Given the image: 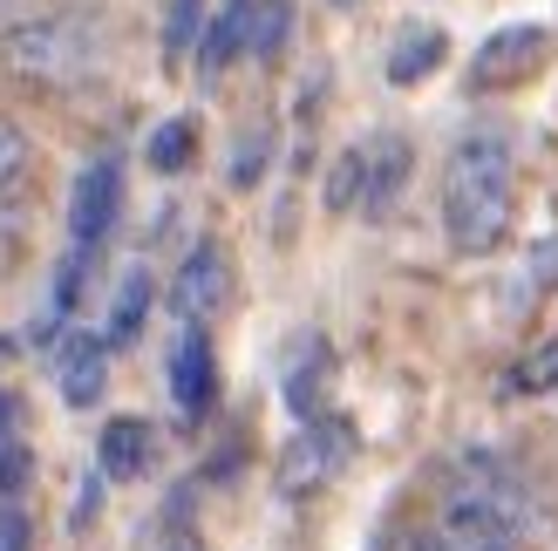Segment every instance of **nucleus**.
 Wrapping results in <instances>:
<instances>
[{"instance_id":"1","label":"nucleus","mask_w":558,"mask_h":551,"mask_svg":"<svg viewBox=\"0 0 558 551\" xmlns=\"http://www.w3.org/2000/svg\"><path fill=\"white\" fill-rule=\"evenodd\" d=\"M532 531H538L532 483L490 450L457 463V477L436 498V525H429V538L442 551H524Z\"/></svg>"},{"instance_id":"2","label":"nucleus","mask_w":558,"mask_h":551,"mask_svg":"<svg viewBox=\"0 0 558 551\" xmlns=\"http://www.w3.org/2000/svg\"><path fill=\"white\" fill-rule=\"evenodd\" d=\"M518 225V157L505 136H463L442 163V232L463 259H484Z\"/></svg>"},{"instance_id":"3","label":"nucleus","mask_w":558,"mask_h":551,"mask_svg":"<svg viewBox=\"0 0 558 551\" xmlns=\"http://www.w3.org/2000/svg\"><path fill=\"white\" fill-rule=\"evenodd\" d=\"M0 62H8L21 82H48V89H62V82H75V75H89V62H96V35H89V21H75V14H62V21H21V27H8L0 35Z\"/></svg>"},{"instance_id":"4","label":"nucleus","mask_w":558,"mask_h":551,"mask_svg":"<svg viewBox=\"0 0 558 551\" xmlns=\"http://www.w3.org/2000/svg\"><path fill=\"white\" fill-rule=\"evenodd\" d=\"M545 62H551V27L545 21H511L477 48L470 82H477V89H511V82H532Z\"/></svg>"},{"instance_id":"5","label":"nucleus","mask_w":558,"mask_h":551,"mask_svg":"<svg viewBox=\"0 0 558 551\" xmlns=\"http://www.w3.org/2000/svg\"><path fill=\"white\" fill-rule=\"evenodd\" d=\"M232 299V253L218 238H205V245H191V259L178 266V280H171V314L184 320V327H205L218 307Z\"/></svg>"},{"instance_id":"6","label":"nucleus","mask_w":558,"mask_h":551,"mask_svg":"<svg viewBox=\"0 0 558 551\" xmlns=\"http://www.w3.org/2000/svg\"><path fill=\"white\" fill-rule=\"evenodd\" d=\"M348 456H354V429L341 416H320V423H306L287 443V456H279V483H287V490H314L327 477H341Z\"/></svg>"},{"instance_id":"7","label":"nucleus","mask_w":558,"mask_h":551,"mask_svg":"<svg viewBox=\"0 0 558 551\" xmlns=\"http://www.w3.org/2000/svg\"><path fill=\"white\" fill-rule=\"evenodd\" d=\"M117 205H123V171H117V157H96L89 171L75 177V191H69V232H75L82 253H96V245L109 238Z\"/></svg>"},{"instance_id":"8","label":"nucleus","mask_w":558,"mask_h":551,"mask_svg":"<svg viewBox=\"0 0 558 551\" xmlns=\"http://www.w3.org/2000/svg\"><path fill=\"white\" fill-rule=\"evenodd\" d=\"M361 150V211L368 218H388L402 205V184H409V171H415V150H409V136H396V130H381V136H368V144H354Z\"/></svg>"},{"instance_id":"9","label":"nucleus","mask_w":558,"mask_h":551,"mask_svg":"<svg viewBox=\"0 0 558 551\" xmlns=\"http://www.w3.org/2000/svg\"><path fill=\"white\" fill-rule=\"evenodd\" d=\"M48 368H54V389H62L69 408H96L102 389H109V347L102 334H62L48 354Z\"/></svg>"},{"instance_id":"10","label":"nucleus","mask_w":558,"mask_h":551,"mask_svg":"<svg viewBox=\"0 0 558 551\" xmlns=\"http://www.w3.org/2000/svg\"><path fill=\"white\" fill-rule=\"evenodd\" d=\"M171 395H178V408L191 423L205 416V408L218 402V354H211V334L205 327H184V341H178V354H171Z\"/></svg>"},{"instance_id":"11","label":"nucleus","mask_w":558,"mask_h":551,"mask_svg":"<svg viewBox=\"0 0 558 551\" xmlns=\"http://www.w3.org/2000/svg\"><path fill=\"white\" fill-rule=\"evenodd\" d=\"M102 477H117V483H136V477H150V463H157V429L150 423H136V416H117V423H102Z\"/></svg>"},{"instance_id":"12","label":"nucleus","mask_w":558,"mask_h":551,"mask_svg":"<svg viewBox=\"0 0 558 551\" xmlns=\"http://www.w3.org/2000/svg\"><path fill=\"white\" fill-rule=\"evenodd\" d=\"M150 299H157V286H150V266H130L123 280H117V299H109V334H102V347H130L136 334H144V314H150Z\"/></svg>"},{"instance_id":"13","label":"nucleus","mask_w":558,"mask_h":551,"mask_svg":"<svg viewBox=\"0 0 558 551\" xmlns=\"http://www.w3.org/2000/svg\"><path fill=\"white\" fill-rule=\"evenodd\" d=\"M442 54H450V35L442 27H402V41H396V54H388V82L396 89H415L429 69H442Z\"/></svg>"},{"instance_id":"14","label":"nucleus","mask_w":558,"mask_h":551,"mask_svg":"<svg viewBox=\"0 0 558 551\" xmlns=\"http://www.w3.org/2000/svg\"><path fill=\"white\" fill-rule=\"evenodd\" d=\"M245 21H253V0H226V8L205 21V41H198V69L205 75H226L232 54H245Z\"/></svg>"},{"instance_id":"15","label":"nucleus","mask_w":558,"mask_h":551,"mask_svg":"<svg viewBox=\"0 0 558 551\" xmlns=\"http://www.w3.org/2000/svg\"><path fill=\"white\" fill-rule=\"evenodd\" d=\"M327 389H333V354H327V341H314V347H306V362H293V375H287L293 416L300 423H320L327 416Z\"/></svg>"},{"instance_id":"16","label":"nucleus","mask_w":558,"mask_h":551,"mask_svg":"<svg viewBox=\"0 0 558 551\" xmlns=\"http://www.w3.org/2000/svg\"><path fill=\"white\" fill-rule=\"evenodd\" d=\"M287 35H293V0H259L253 21H245V48H253L259 62H272V54L287 48Z\"/></svg>"},{"instance_id":"17","label":"nucleus","mask_w":558,"mask_h":551,"mask_svg":"<svg viewBox=\"0 0 558 551\" xmlns=\"http://www.w3.org/2000/svg\"><path fill=\"white\" fill-rule=\"evenodd\" d=\"M505 389H511V395H551V389H558V341H538V347L505 375Z\"/></svg>"},{"instance_id":"18","label":"nucleus","mask_w":558,"mask_h":551,"mask_svg":"<svg viewBox=\"0 0 558 551\" xmlns=\"http://www.w3.org/2000/svg\"><path fill=\"white\" fill-rule=\"evenodd\" d=\"M191 117H171V123H157L150 130V171H184L191 163Z\"/></svg>"},{"instance_id":"19","label":"nucleus","mask_w":558,"mask_h":551,"mask_svg":"<svg viewBox=\"0 0 558 551\" xmlns=\"http://www.w3.org/2000/svg\"><path fill=\"white\" fill-rule=\"evenodd\" d=\"M266 163H272V130L259 123V130H245V136H239V157H232V184H239V191H253V184L266 177Z\"/></svg>"},{"instance_id":"20","label":"nucleus","mask_w":558,"mask_h":551,"mask_svg":"<svg viewBox=\"0 0 558 551\" xmlns=\"http://www.w3.org/2000/svg\"><path fill=\"white\" fill-rule=\"evenodd\" d=\"M361 198V150H348L341 163H333V177H327V211H354Z\"/></svg>"},{"instance_id":"21","label":"nucleus","mask_w":558,"mask_h":551,"mask_svg":"<svg viewBox=\"0 0 558 551\" xmlns=\"http://www.w3.org/2000/svg\"><path fill=\"white\" fill-rule=\"evenodd\" d=\"M21 171H27V136H21V123L8 109H0V191H8Z\"/></svg>"},{"instance_id":"22","label":"nucleus","mask_w":558,"mask_h":551,"mask_svg":"<svg viewBox=\"0 0 558 551\" xmlns=\"http://www.w3.org/2000/svg\"><path fill=\"white\" fill-rule=\"evenodd\" d=\"M163 41H171V48L198 41V0H171V27H163Z\"/></svg>"},{"instance_id":"23","label":"nucleus","mask_w":558,"mask_h":551,"mask_svg":"<svg viewBox=\"0 0 558 551\" xmlns=\"http://www.w3.org/2000/svg\"><path fill=\"white\" fill-rule=\"evenodd\" d=\"M35 531H27V511L21 504H0V551H27Z\"/></svg>"},{"instance_id":"24","label":"nucleus","mask_w":558,"mask_h":551,"mask_svg":"<svg viewBox=\"0 0 558 551\" xmlns=\"http://www.w3.org/2000/svg\"><path fill=\"white\" fill-rule=\"evenodd\" d=\"M14 259H21V232L8 225V218H0V280L14 272Z\"/></svg>"},{"instance_id":"25","label":"nucleus","mask_w":558,"mask_h":551,"mask_svg":"<svg viewBox=\"0 0 558 551\" xmlns=\"http://www.w3.org/2000/svg\"><path fill=\"white\" fill-rule=\"evenodd\" d=\"M396 551H442V544H436L429 531H402V544H396Z\"/></svg>"},{"instance_id":"26","label":"nucleus","mask_w":558,"mask_h":551,"mask_svg":"<svg viewBox=\"0 0 558 551\" xmlns=\"http://www.w3.org/2000/svg\"><path fill=\"white\" fill-rule=\"evenodd\" d=\"M8 429H14V395L0 389V450H8Z\"/></svg>"},{"instance_id":"27","label":"nucleus","mask_w":558,"mask_h":551,"mask_svg":"<svg viewBox=\"0 0 558 551\" xmlns=\"http://www.w3.org/2000/svg\"><path fill=\"white\" fill-rule=\"evenodd\" d=\"M21 14H27V0H0V27H21Z\"/></svg>"},{"instance_id":"28","label":"nucleus","mask_w":558,"mask_h":551,"mask_svg":"<svg viewBox=\"0 0 558 551\" xmlns=\"http://www.w3.org/2000/svg\"><path fill=\"white\" fill-rule=\"evenodd\" d=\"M163 551H205L198 538H171V544H163Z\"/></svg>"},{"instance_id":"29","label":"nucleus","mask_w":558,"mask_h":551,"mask_svg":"<svg viewBox=\"0 0 558 551\" xmlns=\"http://www.w3.org/2000/svg\"><path fill=\"white\" fill-rule=\"evenodd\" d=\"M0 362H8V334H0Z\"/></svg>"},{"instance_id":"30","label":"nucleus","mask_w":558,"mask_h":551,"mask_svg":"<svg viewBox=\"0 0 558 551\" xmlns=\"http://www.w3.org/2000/svg\"><path fill=\"white\" fill-rule=\"evenodd\" d=\"M333 8H361V0H333Z\"/></svg>"}]
</instances>
